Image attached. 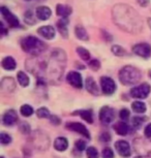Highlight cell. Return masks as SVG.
Segmentation results:
<instances>
[{
  "mask_svg": "<svg viewBox=\"0 0 151 158\" xmlns=\"http://www.w3.org/2000/svg\"><path fill=\"white\" fill-rule=\"evenodd\" d=\"M55 13L56 16L59 17L60 19H69L70 15L73 14V7L66 4L58 3L56 4Z\"/></svg>",
  "mask_w": 151,
  "mask_h": 158,
  "instance_id": "cell-14",
  "label": "cell"
},
{
  "mask_svg": "<svg viewBox=\"0 0 151 158\" xmlns=\"http://www.w3.org/2000/svg\"><path fill=\"white\" fill-rule=\"evenodd\" d=\"M102 34H103V40H105L106 41H108V43H111V41H113V36H112V35L109 33L108 31L102 30Z\"/></svg>",
  "mask_w": 151,
  "mask_h": 158,
  "instance_id": "cell-42",
  "label": "cell"
},
{
  "mask_svg": "<svg viewBox=\"0 0 151 158\" xmlns=\"http://www.w3.org/2000/svg\"><path fill=\"white\" fill-rule=\"evenodd\" d=\"M35 15L38 21H47L52 16V10L46 5H40L35 8Z\"/></svg>",
  "mask_w": 151,
  "mask_h": 158,
  "instance_id": "cell-16",
  "label": "cell"
},
{
  "mask_svg": "<svg viewBox=\"0 0 151 158\" xmlns=\"http://www.w3.org/2000/svg\"><path fill=\"white\" fill-rule=\"evenodd\" d=\"M119 81L124 86H132L138 84L142 79V73L139 68L132 65H125L118 73Z\"/></svg>",
  "mask_w": 151,
  "mask_h": 158,
  "instance_id": "cell-3",
  "label": "cell"
},
{
  "mask_svg": "<svg viewBox=\"0 0 151 158\" xmlns=\"http://www.w3.org/2000/svg\"><path fill=\"white\" fill-rule=\"evenodd\" d=\"M86 155H87L88 158H99V154L97 150L94 147H89L87 148V151H86Z\"/></svg>",
  "mask_w": 151,
  "mask_h": 158,
  "instance_id": "cell-33",
  "label": "cell"
},
{
  "mask_svg": "<svg viewBox=\"0 0 151 158\" xmlns=\"http://www.w3.org/2000/svg\"><path fill=\"white\" fill-rule=\"evenodd\" d=\"M20 112L24 117H30V116L33 114L34 111H33V109H32V106H29V104H23L20 109Z\"/></svg>",
  "mask_w": 151,
  "mask_h": 158,
  "instance_id": "cell-31",
  "label": "cell"
},
{
  "mask_svg": "<svg viewBox=\"0 0 151 158\" xmlns=\"http://www.w3.org/2000/svg\"><path fill=\"white\" fill-rule=\"evenodd\" d=\"M20 44L22 50L27 54L31 55L32 57L40 56L48 49V46L45 41H43L36 36H33V35H27V36L23 37Z\"/></svg>",
  "mask_w": 151,
  "mask_h": 158,
  "instance_id": "cell-2",
  "label": "cell"
},
{
  "mask_svg": "<svg viewBox=\"0 0 151 158\" xmlns=\"http://www.w3.org/2000/svg\"><path fill=\"white\" fill-rule=\"evenodd\" d=\"M115 149L118 152V154L120 155L121 157H129L132 154V150H131V146L126 141H117L115 143Z\"/></svg>",
  "mask_w": 151,
  "mask_h": 158,
  "instance_id": "cell-13",
  "label": "cell"
},
{
  "mask_svg": "<svg viewBox=\"0 0 151 158\" xmlns=\"http://www.w3.org/2000/svg\"><path fill=\"white\" fill-rule=\"evenodd\" d=\"M24 22L29 26H33L37 23V18L35 11L32 10H27L24 13Z\"/></svg>",
  "mask_w": 151,
  "mask_h": 158,
  "instance_id": "cell-25",
  "label": "cell"
},
{
  "mask_svg": "<svg viewBox=\"0 0 151 158\" xmlns=\"http://www.w3.org/2000/svg\"><path fill=\"white\" fill-rule=\"evenodd\" d=\"M75 34L78 40L83 41H88L89 40V34H88L87 30L85 27H83L82 25H77L75 27Z\"/></svg>",
  "mask_w": 151,
  "mask_h": 158,
  "instance_id": "cell-23",
  "label": "cell"
},
{
  "mask_svg": "<svg viewBox=\"0 0 151 158\" xmlns=\"http://www.w3.org/2000/svg\"><path fill=\"white\" fill-rule=\"evenodd\" d=\"M76 149L80 152L84 151L86 149V143L83 141V139H79V141L76 142Z\"/></svg>",
  "mask_w": 151,
  "mask_h": 158,
  "instance_id": "cell-40",
  "label": "cell"
},
{
  "mask_svg": "<svg viewBox=\"0 0 151 158\" xmlns=\"http://www.w3.org/2000/svg\"><path fill=\"white\" fill-rule=\"evenodd\" d=\"M17 81L22 87H27L30 83V79H29L28 74L24 71H19L17 73Z\"/></svg>",
  "mask_w": 151,
  "mask_h": 158,
  "instance_id": "cell-26",
  "label": "cell"
},
{
  "mask_svg": "<svg viewBox=\"0 0 151 158\" xmlns=\"http://www.w3.org/2000/svg\"><path fill=\"white\" fill-rule=\"evenodd\" d=\"M31 142L32 144L35 146V149L37 150H41V151H45L47 149L49 148L50 146V139L48 138V135L44 132H40V131H35L32 135Z\"/></svg>",
  "mask_w": 151,
  "mask_h": 158,
  "instance_id": "cell-6",
  "label": "cell"
},
{
  "mask_svg": "<svg viewBox=\"0 0 151 158\" xmlns=\"http://www.w3.org/2000/svg\"><path fill=\"white\" fill-rule=\"evenodd\" d=\"M88 64H89V67L92 70H94V71L99 70V68H100V62L97 60V59H91Z\"/></svg>",
  "mask_w": 151,
  "mask_h": 158,
  "instance_id": "cell-35",
  "label": "cell"
},
{
  "mask_svg": "<svg viewBox=\"0 0 151 158\" xmlns=\"http://www.w3.org/2000/svg\"><path fill=\"white\" fill-rule=\"evenodd\" d=\"M135 158H143V157H142V156H136Z\"/></svg>",
  "mask_w": 151,
  "mask_h": 158,
  "instance_id": "cell-49",
  "label": "cell"
},
{
  "mask_svg": "<svg viewBox=\"0 0 151 158\" xmlns=\"http://www.w3.org/2000/svg\"><path fill=\"white\" fill-rule=\"evenodd\" d=\"M1 89L5 92H13L16 89V82L13 77H3L1 81Z\"/></svg>",
  "mask_w": 151,
  "mask_h": 158,
  "instance_id": "cell-20",
  "label": "cell"
},
{
  "mask_svg": "<svg viewBox=\"0 0 151 158\" xmlns=\"http://www.w3.org/2000/svg\"><path fill=\"white\" fill-rule=\"evenodd\" d=\"M111 52L113 53L115 56H117V57H123V56L126 55L125 49L121 46H119V44H114V46H112Z\"/></svg>",
  "mask_w": 151,
  "mask_h": 158,
  "instance_id": "cell-29",
  "label": "cell"
},
{
  "mask_svg": "<svg viewBox=\"0 0 151 158\" xmlns=\"http://www.w3.org/2000/svg\"><path fill=\"white\" fill-rule=\"evenodd\" d=\"M85 87H86V89H87V91L92 95H99V88L96 82L94 81V79L92 77H88L87 79H86Z\"/></svg>",
  "mask_w": 151,
  "mask_h": 158,
  "instance_id": "cell-19",
  "label": "cell"
},
{
  "mask_svg": "<svg viewBox=\"0 0 151 158\" xmlns=\"http://www.w3.org/2000/svg\"><path fill=\"white\" fill-rule=\"evenodd\" d=\"M132 111L136 113H139V114H143V113L146 112V104L142 101H135L132 104Z\"/></svg>",
  "mask_w": 151,
  "mask_h": 158,
  "instance_id": "cell-28",
  "label": "cell"
},
{
  "mask_svg": "<svg viewBox=\"0 0 151 158\" xmlns=\"http://www.w3.org/2000/svg\"><path fill=\"white\" fill-rule=\"evenodd\" d=\"M144 135L147 139H151V123H149L146 126L144 130Z\"/></svg>",
  "mask_w": 151,
  "mask_h": 158,
  "instance_id": "cell-45",
  "label": "cell"
},
{
  "mask_svg": "<svg viewBox=\"0 0 151 158\" xmlns=\"http://www.w3.org/2000/svg\"><path fill=\"white\" fill-rule=\"evenodd\" d=\"M134 149L139 156L151 157V141L146 139H136L134 141Z\"/></svg>",
  "mask_w": 151,
  "mask_h": 158,
  "instance_id": "cell-5",
  "label": "cell"
},
{
  "mask_svg": "<svg viewBox=\"0 0 151 158\" xmlns=\"http://www.w3.org/2000/svg\"><path fill=\"white\" fill-rule=\"evenodd\" d=\"M114 130L116 131L117 135H126L127 133H128V130H129V127L128 125L126 124V122L124 121H119V122H116V123L114 124Z\"/></svg>",
  "mask_w": 151,
  "mask_h": 158,
  "instance_id": "cell-22",
  "label": "cell"
},
{
  "mask_svg": "<svg viewBox=\"0 0 151 158\" xmlns=\"http://www.w3.org/2000/svg\"><path fill=\"white\" fill-rule=\"evenodd\" d=\"M49 120H50V122L53 124V125H59L60 124V118H58L57 116H55V115H51L49 117Z\"/></svg>",
  "mask_w": 151,
  "mask_h": 158,
  "instance_id": "cell-43",
  "label": "cell"
},
{
  "mask_svg": "<svg viewBox=\"0 0 151 158\" xmlns=\"http://www.w3.org/2000/svg\"><path fill=\"white\" fill-rule=\"evenodd\" d=\"M116 83L112 77L103 76L100 77V89H102L103 93L106 95H112L116 91Z\"/></svg>",
  "mask_w": 151,
  "mask_h": 158,
  "instance_id": "cell-8",
  "label": "cell"
},
{
  "mask_svg": "<svg viewBox=\"0 0 151 158\" xmlns=\"http://www.w3.org/2000/svg\"><path fill=\"white\" fill-rule=\"evenodd\" d=\"M77 54L80 56V58L84 61H90V58H91V55H90V52L88 51L87 49L83 47H78L77 48Z\"/></svg>",
  "mask_w": 151,
  "mask_h": 158,
  "instance_id": "cell-27",
  "label": "cell"
},
{
  "mask_svg": "<svg viewBox=\"0 0 151 158\" xmlns=\"http://www.w3.org/2000/svg\"><path fill=\"white\" fill-rule=\"evenodd\" d=\"M66 82L76 89H82L83 88V79L81 73L78 71H69L66 74Z\"/></svg>",
  "mask_w": 151,
  "mask_h": 158,
  "instance_id": "cell-10",
  "label": "cell"
},
{
  "mask_svg": "<svg viewBox=\"0 0 151 158\" xmlns=\"http://www.w3.org/2000/svg\"><path fill=\"white\" fill-rule=\"evenodd\" d=\"M54 148L59 152H63L69 148V141L63 138V136H59L55 139L54 142Z\"/></svg>",
  "mask_w": 151,
  "mask_h": 158,
  "instance_id": "cell-24",
  "label": "cell"
},
{
  "mask_svg": "<svg viewBox=\"0 0 151 158\" xmlns=\"http://www.w3.org/2000/svg\"><path fill=\"white\" fill-rule=\"evenodd\" d=\"M69 19H59L56 22V28H57L59 34L63 38H69Z\"/></svg>",
  "mask_w": 151,
  "mask_h": 158,
  "instance_id": "cell-17",
  "label": "cell"
},
{
  "mask_svg": "<svg viewBox=\"0 0 151 158\" xmlns=\"http://www.w3.org/2000/svg\"><path fill=\"white\" fill-rule=\"evenodd\" d=\"M0 158H4V157H0Z\"/></svg>",
  "mask_w": 151,
  "mask_h": 158,
  "instance_id": "cell-50",
  "label": "cell"
},
{
  "mask_svg": "<svg viewBox=\"0 0 151 158\" xmlns=\"http://www.w3.org/2000/svg\"><path fill=\"white\" fill-rule=\"evenodd\" d=\"M150 93V85L147 83L136 86L131 90V95L134 98H139V99H145Z\"/></svg>",
  "mask_w": 151,
  "mask_h": 158,
  "instance_id": "cell-9",
  "label": "cell"
},
{
  "mask_svg": "<svg viewBox=\"0 0 151 158\" xmlns=\"http://www.w3.org/2000/svg\"><path fill=\"white\" fill-rule=\"evenodd\" d=\"M20 130L22 133H25V135H28L29 132H30V126H29L28 123H26V122H24V123H22L20 125Z\"/></svg>",
  "mask_w": 151,
  "mask_h": 158,
  "instance_id": "cell-39",
  "label": "cell"
},
{
  "mask_svg": "<svg viewBox=\"0 0 151 158\" xmlns=\"http://www.w3.org/2000/svg\"><path fill=\"white\" fill-rule=\"evenodd\" d=\"M66 128H69V130L76 131V132L80 133V135H82L83 136H85L86 139H90L89 131L85 127V125H83L82 123H79V122H70V123L66 124Z\"/></svg>",
  "mask_w": 151,
  "mask_h": 158,
  "instance_id": "cell-15",
  "label": "cell"
},
{
  "mask_svg": "<svg viewBox=\"0 0 151 158\" xmlns=\"http://www.w3.org/2000/svg\"><path fill=\"white\" fill-rule=\"evenodd\" d=\"M0 26H1V36H6L8 34V29L5 27L4 22H0Z\"/></svg>",
  "mask_w": 151,
  "mask_h": 158,
  "instance_id": "cell-44",
  "label": "cell"
},
{
  "mask_svg": "<svg viewBox=\"0 0 151 158\" xmlns=\"http://www.w3.org/2000/svg\"><path fill=\"white\" fill-rule=\"evenodd\" d=\"M112 19L115 25L128 33H139L143 30L142 18L138 11L128 4H115L112 8Z\"/></svg>",
  "mask_w": 151,
  "mask_h": 158,
  "instance_id": "cell-1",
  "label": "cell"
},
{
  "mask_svg": "<svg viewBox=\"0 0 151 158\" xmlns=\"http://www.w3.org/2000/svg\"><path fill=\"white\" fill-rule=\"evenodd\" d=\"M17 121H18V115L17 112L14 111V110H8L2 116V122H3L5 126H11V125L16 124Z\"/></svg>",
  "mask_w": 151,
  "mask_h": 158,
  "instance_id": "cell-18",
  "label": "cell"
},
{
  "mask_svg": "<svg viewBox=\"0 0 151 158\" xmlns=\"http://www.w3.org/2000/svg\"><path fill=\"white\" fill-rule=\"evenodd\" d=\"M145 119L144 118H141V117H134L132 118V126H134L136 129H139L141 128V126L143 125V122H144Z\"/></svg>",
  "mask_w": 151,
  "mask_h": 158,
  "instance_id": "cell-34",
  "label": "cell"
},
{
  "mask_svg": "<svg viewBox=\"0 0 151 158\" xmlns=\"http://www.w3.org/2000/svg\"><path fill=\"white\" fill-rule=\"evenodd\" d=\"M25 2H30V1H32V0H24Z\"/></svg>",
  "mask_w": 151,
  "mask_h": 158,
  "instance_id": "cell-47",
  "label": "cell"
},
{
  "mask_svg": "<svg viewBox=\"0 0 151 158\" xmlns=\"http://www.w3.org/2000/svg\"><path fill=\"white\" fill-rule=\"evenodd\" d=\"M99 139L103 143H108L111 141V135L109 132H103L99 136Z\"/></svg>",
  "mask_w": 151,
  "mask_h": 158,
  "instance_id": "cell-41",
  "label": "cell"
},
{
  "mask_svg": "<svg viewBox=\"0 0 151 158\" xmlns=\"http://www.w3.org/2000/svg\"><path fill=\"white\" fill-rule=\"evenodd\" d=\"M36 31L40 36L45 38V40H54L56 36V29L54 26H52V25L40 26Z\"/></svg>",
  "mask_w": 151,
  "mask_h": 158,
  "instance_id": "cell-12",
  "label": "cell"
},
{
  "mask_svg": "<svg viewBox=\"0 0 151 158\" xmlns=\"http://www.w3.org/2000/svg\"><path fill=\"white\" fill-rule=\"evenodd\" d=\"M148 74H149V77H151V70H149V73H148Z\"/></svg>",
  "mask_w": 151,
  "mask_h": 158,
  "instance_id": "cell-48",
  "label": "cell"
},
{
  "mask_svg": "<svg viewBox=\"0 0 151 158\" xmlns=\"http://www.w3.org/2000/svg\"><path fill=\"white\" fill-rule=\"evenodd\" d=\"M103 158H114V152L110 148H105L102 152Z\"/></svg>",
  "mask_w": 151,
  "mask_h": 158,
  "instance_id": "cell-38",
  "label": "cell"
},
{
  "mask_svg": "<svg viewBox=\"0 0 151 158\" xmlns=\"http://www.w3.org/2000/svg\"><path fill=\"white\" fill-rule=\"evenodd\" d=\"M10 142H11V138L7 133L2 132L1 135H0V143H1L2 145H8V144H10Z\"/></svg>",
  "mask_w": 151,
  "mask_h": 158,
  "instance_id": "cell-36",
  "label": "cell"
},
{
  "mask_svg": "<svg viewBox=\"0 0 151 158\" xmlns=\"http://www.w3.org/2000/svg\"><path fill=\"white\" fill-rule=\"evenodd\" d=\"M132 51L135 55L141 58L148 59L151 57V44L148 43H139L132 46Z\"/></svg>",
  "mask_w": 151,
  "mask_h": 158,
  "instance_id": "cell-7",
  "label": "cell"
},
{
  "mask_svg": "<svg viewBox=\"0 0 151 158\" xmlns=\"http://www.w3.org/2000/svg\"><path fill=\"white\" fill-rule=\"evenodd\" d=\"M1 66L5 70H15L17 67V62L11 56H6L1 60Z\"/></svg>",
  "mask_w": 151,
  "mask_h": 158,
  "instance_id": "cell-21",
  "label": "cell"
},
{
  "mask_svg": "<svg viewBox=\"0 0 151 158\" xmlns=\"http://www.w3.org/2000/svg\"><path fill=\"white\" fill-rule=\"evenodd\" d=\"M137 3L142 7H147L150 3V0H137Z\"/></svg>",
  "mask_w": 151,
  "mask_h": 158,
  "instance_id": "cell-46",
  "label": "cell"
},
{
  "mask_svg": "<svg viewBox=\"0 0 151 158\" xmlns=\"http://www.w3.org/2000/svg\"><path fill=\"white\" fill-rule=\"evenodd\" d=\"M115 110L110 108V106H106L100 109L99 111V120L103 122V124H109L114 121L115 119Z\"/></svg>",
  "mask_w": 151,
  "mask_h": 158,
  "instance_id": "cell-11",
  "label": "cell"
},
{
  "mask_svg": "<svg viewBox=\"0 0 151 158\" xmlns=\"http://www.w3.org/2000/svg\"><path fill=\"white\" fill-rule=\"evenodd\" d=\"M80 116L83 120H85L87 123H93V115L92 112L89 111V110H84V111H80Z\"/></svg>",
  "mask_w": 151,
  "mask_h": 158,
  "instance_id": "cell-30",
  "label": "cell"
},
{
  "mask_svg": "<svg viewBox=\"0 0 151 158\" xmlns=\"http://www.w3.org/2000/svg\"><path fill=\"white\" fill-rule=\"evenodd\" d=\"M0 14H1V17H2V19H3V21L6 23L7 27H10L14 29L21 27V22L19 20V18H18L10 8L5 6V5L0 6Z\"/></svg>",
  "mask_w": 151,
  "mask_h": 158,
  "instance_id": "cell-4",
  "label": "cell"
},
{
  "mask_svg": "<svg viewBox=\"0 0 151 158\" xmlns=\"http://www.w3.org/2000/svg\"><path fill=\"white\" fill-rule=\"evenodd\" d=\"M36 116L40 119H45V118H49L51 114H50L49 110L47 108H40L36 112Z\"/></svg>",
  "mask_w": 151,
  "mask_h": 158,
  "instance_id": "cell-32",
  "label": "cell"
},
{
  "mask_svg": "<svg viewBox=\"0 0 151 158\" xmlns=\"http://www.w3.org/2000/svg\"><path fill=\"white\" fill-rule=\"evenodd\" d=\"M129 114H131V113H129V111L127 109H122L119 113V117H120L121 120L125 122L129 119V116H131Z\"/></svg>",
  "mask_w": 151,
  "mask_h": 158,
  "instance_id": "cell-37",
  "label": "cell"
}]
</instances>
